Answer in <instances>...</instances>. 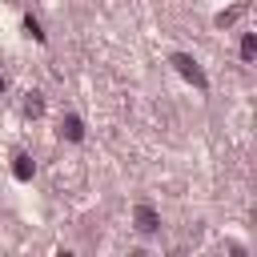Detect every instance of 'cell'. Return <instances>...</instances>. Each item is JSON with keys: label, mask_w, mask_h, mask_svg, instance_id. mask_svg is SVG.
Here are the masks:
<instances>
[{"label": "cell", "mask_w": 257, "mask_h": 257, "mask_svg": "<svg viewBox=\"0 0 257 257\" xmlns=\"http://www.w3.org/2000/svg\"><path fill=\"white\" fill-rule=\"evenodd\" d=\"M173 68H177V72H181V76H185L189 84H197L201 92L209 88V76L201 72V64H197V60H193L189 52H173Z\"/></svg>", "instance_id": "6da1fadb"}, {"label": "cell", "mask_w": 257, "mask_h": 257, "mask_svg": "<svg viewBox=\"0 0 257 257\" xmlns=\"http://www.w3.org/2000/svg\"><path fill=\"white\" fill-rule=\"evenodd\" d=\"M133 221H137L141 233H157V229H161V217H157L153 205H137V209H133Z\"/></svg>", "instance_id": "7a4b0ae2"}, {"label": "cell", "mask_w": 257, "mask_h": 257, "mask_svg": "<svg viewBox=\"0 0 257 257\" xmlns=\"http://www.w3.org/2000/svg\"><path fill=\"white\" fill-rule=\"evenodd\" d=\"M32 173H36L32 157H28V153H16V157H12V177H16V181H32Z\"/></svg>", "instance_id": "3957f363"}, {"label": "cell", "mask_w": 257, "mask_h": 257, "mask_svg": "<svg viewBox=\"0 0 257 257\" xmlns=\"http://www.w3.org/2000/svg\"><path fill=\"white\" fill-rule=\"evenodd\" d=\"M60 137L64 141H84V120L80 116H64L60 120Z\"/></svg>", "instance_id": "277c9868"}, {"label": "cell", "mask_w": 257, "mask_h": 257, "mask_svg": "<svg viewBox=\"0 0 257 257\" xmlns=\"http://www.w3.org/2000/svg\"><path fill=\"white\" fill-rule=\"evenodd\" d=\"M40 112H44V96H40V92H28V100H24V116L36 120Z\"/></svg>", "instance_id": "5b68a950"}, {"label": "cell", "mask_w": 257, "mask_h": 257, "mask_svg": "<svg viewBox=\"0 0 257 257\" xmlns=\"http://www.w3.org/2000/svg\"><path fill=\"white\" fill-rule=\"evenodd\" d=\"M24 32H28L36 44H44V28H40V20H36V16H24Z\"/></svg>", "instance_id": "8992f818"}, {"label": "cell", "mask_w": 257, "mask_h": 257, "mask_svg": "<svg viewBox=\"0 0 257 257\" xmlns=\"http://www.w3.org/2000/svg\"><path fill=\"white\" fill-rule=\"evenodd\" d=\"M253 56H257V36H253V32H245V40H241V60L249 64Z\"/></svg>", "instance_id": "52a82bcc"}, {"label": "cell", "mask_w": 257, "mask_h": 257, "mask_svg": "<svg viewBox=\"0 0 257 257\" xmlns=\"http://www.w3.org/2000/svg\"><path fill=\"white\" fill-rule=\"evenodd\" d=\"M241 12H245V4H237V8H229V12H221V16H217V24L225 28V24H233V20L241 16Z\"/></svg>", "instance_id": "ba28073f"}, {"label": "cell", "mask_w": 257, "mask_h": 257, "mask_svg": "<svg viewBox=\"0 0 257 257\" xmlns=\"http://www.w3.org/2000/svg\"><path fill=\"white\" fill-rule=\"evenodd\" d=\"M4 88H8V80H4V76H0V92H4Z\"/></svg>", "instance_id": "9c48e42d"}]
</instances>
